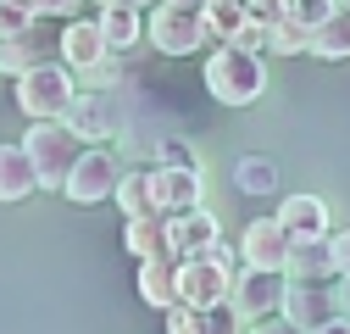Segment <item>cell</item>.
Masks as SVG:
<instances>
[{
  "instance_id": "30bf717a",
  "label": "cell",
  "mask_w": 350,
  "mask_h": 334,
  "mask_svg": "<svg viewBox=\"0 0 350 334\" xmlns=\"http://www.w3.org/2000/svg\"><path fill=\"white\" fill-rule=\"evenodd\" d=\"M56 51H62V67H67V73H78V78L111 62V45H106V34H100V23H95V17L67 23V28H62V39H56Z\"/></svg>"
},
{
  "instance_id": "d4e9b609",
  "label": "cell",
  "mask_w": 350,
  "mask_h": 334,
  "mask_svg": "<svg viewBox=\"0 0 350 334\" xmlns=\"http://www.w3.org/2000/svg\"><path fill=\"white\" fill-rule=\"evenodd\" d=\"M234 184H239L245 195H273V190H278V162H273V156H256V151L239 156V162H234Z\"/></svg>"
},
{
  "instance_id": "836d02e7",
  "label": "cell",
  "mask_w": 350,
  "mask_h": 334,
  "mask_svg": "<svg viewBox=\"0 0 350 334\" xmlns=\"http://www.w3.org/2000/svg\"><path fill=\"white\" fill-rule=\"evenodd\" d=\"M317 334H350V318H334V323H323Z\"/></svg>"
},
{
  "instance_id": "ac0fdd59",
  "label": "cell",
  "mask_w": 350,
  "mask_h": 334,
  "mask_svg": "<svg viewBox=\"0 0 350 334\" xmlns=\"http://www.w3.org/2000/svg\"><path fill=\"white\" fill-rule=\"evenodd\" d=\"M39 190V173H33V162L23 145H0V201H28Z\"/></svg>"
},
{
  "instance_id": "484cf974",
  "label": "cell",
  "mask_w": 350,
  "mask_h": 334,
  "mask_svg": "<svg viewBox=\"0 0 350 334\" xmlns=\"http://www.w3.org/2000/svg\"><path fill=\"white\" fill-rule=\"evenodd\" d=\"M156 162H161V167H172V173H200V151H195L184 134L161 140V145H156Z\"/></svg>"
},
{
  "instance_id": "d6986e66",
  "label": "cell",
  "mask_w": 350,
  "mask_h": 334,
  "mask_svg": "<svg viewBox=\"0 0 350 334\" xmlns=\"http://www.w3.org/2000/svg\"><path fill=\"white\" fill-rule=\"evenodd\" d=\"M139 296L161 312L178 307V262L172 257H156V262H139Z\"/></svg>"
},
{
  "instance_id": "cb8c5ba5",
  "label": "cell",
  "mask_w": 350,
  "mask_h": 334,
  "mask_svg": "<svg viewBox=\"0 0 350 334\" xmlns=\"http://www.w3.org/2000/svg\"><path fill=\"white\" fill-rule=\"evenodd\" d=\"M200 23H206V39L234 45L239 28H245V6H239V0H206V6H200Z\"/></svg>"
},
{
  "instance_id": "603a6c76",
  "label": "cell",
  "mask_w": 350,
  "mask_h": 334,
  "mask_svg": "<svg viewBox=\"0 0 350 334\" xmlns=\"http://www.w3.org/2000/svg\"><path fill=\"white\" fill-rule=\"evenodd\" d=\"M45 62H51V56H45V45H39V28H33V34H17V39H0V73L23 78V73L45 67Z\"/></svg>"
},
{
  "instance_id": "5b68a950",
  "label": "cell",
  "mask_w": 350,
  "mask_h": 334,
  "mask_svg": "<svg viewBox=\"0 0 350 334\" xmlns=\"http://www.w3.org/2000/svg\"><path fill=\"white\" fill-rule=\"evenodd\" d=\"M234 301V268L228 257L178 262V307H228Z\"/></svg>"
},
{
  "instance_id": "7a4b0ae2",
  "label": "cell",
  "mask_w": 350,
  "mask_h": 334,
  "mask_svg": "<svg viewBox=\"0 0 350 334\" xmlns=\"http://www.w3.org/2000/svg\"><path fill=\"white\" fill-rule=\"evenodd\" d=\"M23 151H28L33 173H39V190H67L72 167L83 162V140L67 129V123H33V129L23 134Z\"/></svg>"
},
{
  "instance_id": "4316f807",
  "label": "cell",
  "mask_w": 350,
  "mask_h": 334,
  "mask_svg": "<svg viewBox=\"0 0 350 334\" xmlns=\"http://www.w3.org/2000/svg\"><path fill=\"white\" fill-rule=\"evenodd\" d=\"M267 51H278V56H300V51H312V34H306L300 23H289V12H284V23L267 34Z\"/></svg>"
},
{
  "instance_id": "2e32d148",
  "label": "cell",
  "mask_w": 350,
  "mask_h": 334,
  "mask_svg": "<svg viewBox=\"0 0 350 334\" xmlns=\"http://www.w3.org/2000/svg\"><path fill=\"white\" fill-rule=\"evenodd\" d=\"M284 279L289 284H334V250L328 240H306V245H289V262H284Z\"/></svg>"
},
{
  "instance_id": "1f68e13d",
  "label": "cell",
  "mask_w": 350,
  "mask_h": 334,
  "mask_svg": "<svg viewBox=\"0 0 350 334\" xmlns=\"http://www.w3.org/2000/svg\"><path fill=\"white\" fill-rule=\"evenodd\" d=\"M33 17H67V23H78V6H72V0H39Z\"/></svg>"
},
{
  "instance_id": "83f0119b",
  "label": "cell",
  "mask_w": 350,
  "mask_h": 334,
  "mask_svg": "<svg viewBox=\"0 0 350 334\" xmlns=\"http://www.w3.org/2000/svg\"><path fill=\"white\" fill-rule=\"evenodd\" d=\"M284 12H289V23H300L306 34H317V28L334 17V0H289Z\"/></svg>"
},
{
  "instance_id": "e575fe53",
  "label": "cell",
  "mask_w": 350,
  "mask_h": 334,
  "mask_svg": "<svg viewBox=\"0 0 350 334\" xmlns=\"http://www.w3.org/2000/svg\"><path fill=\"white\" fill-rule=\"evenodd\" d=\"M339 318H350V284H339Z\"/></svg>"
},
{
  "instance_id": "ffe728a7",
  "label": "cell",
  "mask_w": 350,
  "mask_h": 334,
  "mask_svg": "<svg viewBox=\"0 0 350 334\" xmlns=\"http://www.w3.org/2000/svg\"><path fill=\"white\" fill-rule=\"evenodd\" d=\"M111 201L122 206L128 223H134V218H161L156 212V190H150V167H128V173L117 179V195Z\"/></svg>"
},
{
  "instance_id": "5bb4252c",
  "label": "cell",
  "mask_w": 350,
  "mask_h": 334,
  "mask_svg": "<svg viewBox=\"0 0 350 334\" xmlns=\"http://www.w3.org/2000/svg\"><path fill=\"white\" fill-rule=\"evenodd\" d=\"M278 223H284V234H289L295 245L328 240V201H323V195H289V201L278 206Z\"/></svg>"
},
{
  "instance_id": "6da1fadb",
  "label": "cell",
  "mask_w": 350,
  "mask_h": 334,
  "mask_svg": "<svg viewBox=\"0 0 350 334\" xmlns=\"http://www.w3.org/2000/svg\"><path fill=\"white\" fill-rule=\"evenodd\" d=\"M200 73H206V90L217 95V106H256L261 90H267V67H261V56H245L234 45H217Z\"/></svg>"
},
{
  "instance_id": "44dd1931",
  "label": "cell",
  "mask_w": 350,
  "mask_h": 334,
  "mask_svg": "<svg viewBox=\"0 0 350 334\" xmlns=\"http://www.w3.org/2000/svg\"><path fill=\"white\" fill-rule=\"evenodd\" d=\"M122 250H128V257H139V262L167 257V218H134V223H122Z\"/></svg>"
},
{
  "instance_id": "9c48e42d",
  "label": "cell",
  "mask_w": 350,
  "mask_h": 334,
  "mask_svg": "<svg viewBox=\"0 0 350 334\" xmlns=\"http://www.w3.org/2000/svg\"><path fill=\"white\" fill-rule=\"evenodd\" d=\"M117 179H122V167H117L111 151H83V162L72 167V179H67L62 195H67L72 206H100V201L117 195Z\"/></svg>"
},
{
  "instance_id": "8fae6325",
  "label": "cell",
  "mask_w": 350,
  "mask_h": 334,
  "mask_svg": "<svg viewBox=\"0 0 350 334\" xmlns=\"http://www.w3.org/2000/svg\"><path fill=\"white\" fill-rule=\"evenodd\" d=\"M289 245H295V240L284 234L278 218H256V223H245V234H239V257H245V268H256V273H284Z\"/></svg>"
},
{
  "instance_id": "4fadbf2b",
  "label": "cell",
  "mask_w": 350,
  "mask_h": 334,
  "mask_svg": "<svg viewBox=\"0 0 350 334\" xmlns=\"http://www.w3.org/2000/svg\"><path fill=\"white\" fill-rule=\"evenodd\" d=\"M150 190H156V212L167 223H178L200 212V173H172V167H150Z\"/></svg>"
},
{
  "instance_id": "3957f363",
  "label": "cell",
  "mask_w": 350,
  "mask_h": 334,
  "mask_svg": "<svg viewBox=\"0 0 350 334\" xmlns=\"http://www.w3.org/2000/svg\"><path fill=\"white\" fill-rule=\"evenodd\" d=\"M72 101H78V84H72V73H67L56 56H51L45 67H33V73L17 78V106H23V117H33V123H67Z\"/></svg>"
},
{
  "instance_id": "d6a6232c",
  "label": "cell",
  "mask_w": 350,
  "mask_h": 334,
  "mask_svg": "<svg viewBox=\"0 0 350 334\" xmlns=\"http://www.w3.org/2000/svg\"><path fill=\"white\" fill-rule=\"evenodd\" d=\"M245 334H300L295 323H284V318H267V323H250Z\"/></svg>"
},
{
  "instance_id": "7402d4cb",
  "label": "cell",
  "mask_w": 350,
  "mask_h": 334,
  "mask_svg": "<svg viewBox=\"0 0 350 334\" xmlns=\"http://www.w3.org/2000/svg\"><path fill=\"white\" fill-rule=\"evenodd\" d=\"M312 56H323V62H350V6L334 0V17L312 34Z\"/></svg>"
},
{
  "instance_id": "4dcf8cb0",
  "label": "cell",
  "mask_w": 350,
  "mask_h": 334,
  "mask_svg": "<svg viewBox=\"0 0 350 334\" xmlns=\"http://www.w3.org/2000/svg\"><path fill=\"white\" fill-rule=\"evenodd\" d=\"M328 250H334V273H339V284H350V229L328 234Z\"/></svg>"
},
{
  "instance_id": "9a60e30c",
  "label": "cell",
  "mask_w": 350,
  "mask_h": 334,
  "mask_svg": "<svg viewBox=\"0 0 350 334\" xmlns=\"http://www.w3.org/2000/svg\"><path fill=\"white\" fill-rule=\"evenodd\" d=\"M167 334H245L234 307H172Z\"/></svg>"
},
{
  "instance_id": "52a82bcc",
  "label": "cell",
  "mask_w": 350,
  "mask_h": 334,
  "mask_svg": "<svg viewBox=\"0 0 350 334\" xmlns=\"http://www.w3.org/2000/svg\"><path fill=\"white\" fill-rule=\"evenodd\" d=\"M284 323H295L300 334H317L323 323L339 318V290L334 284H289L284 279Z\"/></svg>"
},
{
  "instance_id": "ba28073f",
  "label": "cell",
  "mask_w": 350,
  "mask_h": 334,
  "mask_svg": "<svg viewBox=\"0 0 350 334\" xmlns=\"http://www.w3.org/2000/svg\"><path fill=\"white\" fill-rule=\"evenodd\" d=\"M167 257L172 262H200V257H228L223 250V229H217V218L206 212H189L178 223H167Z\"/></svg>"
},
{
  "instance_id": "277c9868",
  "label": "cell",
  "mask_w": 350,
  "mask_h": 334,
  "mask_svg": "<svg viewBox=\"0 0 350 334\" xmlns=\"http://www.w3.org/2000/svg\"><path fill=\"white\" fill-rule=\"evenodd\" d=\"M145 28L161 56H195L206 45V23H200L195 0H161L156 12H145Z\"/></svg>"
},
{
  "instance_id": "f546056e",
  "label": "cell",
  "mask_w": 350,
  "mask_h": 334,
  "mask_svg": "<svg viewBox=\"0 0 350 334\" xmlns=\"http://www.w3.org/2000/svg\"><path fill=\"white\" fill-rule=\"evenodd\" d=\"M245 17H250L256 28H267V34H273V28L284 23V6H278V0H250V6H245Z\"/></svg>"
},
{
  "instance_id": "e0dca14e",
  "label": "cell",
  "mask_w": 350,
  "mask_h": 334,
  "mask_svg": "<svg viewBox=\"0 0 350 334\" xmlns=\"http://www.w3.org/2000/svg\"><path fill=\"white\" fill-rule=\"evenodd\" d=\"M95 23H100V34H106L111 51H128V45L145 34V12L134 6V0H111V6H100Z\"/></svg>"
},
{
  "instance_id": "7c38bea8",
  "label": "cell",
  "mask_w": 350,
  "mask_h": 334,
  "mask_svg": "<svg viewBox=\"0 0 350 334\" xmlns=\"http://www.w3.org/2000/svg\"><path fill=\"white\" fill-rule=\"evenodd\" d=\"M67 129H72L83 145H100V140H111V134L122 129L117 95H83V90H78V101H72V112H67Z\"/></svg>"
},
{
  "instance_id": "8992f818",
  "label": "cell",
  "mask_w": 350,
  "mask_h": 334,
  "mask_svg": "<svg viewBox=\"0 0 350 334\" xmlns=\"http://www.w3.org/2000/svg\"><path fill=\"white\" fill-rule=\"evenodd\" d=\"M228 307L239 312L245 329L278 318V312H284V273H256V268L234 273V301H228Z\"/></svg>"
},
{
  "instance_id": "f1b7e54d",
  "label": "cell",
  "mask_w": 350,
  "mask_h": 334,
  "mask_svg": "<svg viewBox=\"0 0 350 334\" xmlns=\"http://www.w3.org/2000/svg\"><path fill=\"white\" fill-rule=\"evenodd\" d=\"M33 6H23V0H0V39H17V34H33Z\"/></svg>"
}]
</instances>
